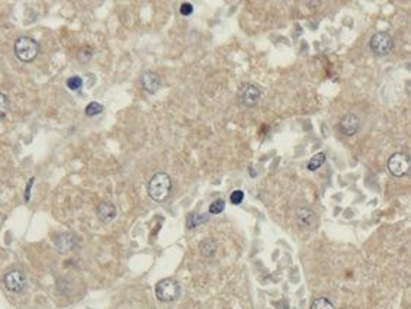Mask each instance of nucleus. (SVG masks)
Returning a JSON list of instances; mask_svg holds the SVG:
<instances>
[{
  "label": "nucleus",
  "instance_id": "1",
  "mask_svg": "<svg viewBox=\"0 0 411 309\" xmlns=\"http://www.w3.org/2000/svg\"><path fill=\"white\" fill-rule=\"evenodd\" d=\"M172 190V178L167 173H156L153 177L150 178L148 186H147V192L148 196L151 197L156 202H163L166 200Z\"/></svg>",
  "mask_w": 411,
  "mask_h": 309
},
{
  "label": "nucleus",
  "instance_id": "2",
  "mask_svg": "<svg viewBox=\"0 0 411 309\" xmlns=\"http://www.w3.org/2000/svg\"><path fill=\"white\" fill-rule=\"evenodd\" d=\"M39 45L35 39L29 37H20L16 39L15 42V54L23 63H29L32 60H35V57L38 56Z\"/></svg>",
  "mask_w": 411,
  "mask_h": 309
},
{
  "label": "nucleus",
  "instance_id": "3",
  "mask_svg": "<svg viewBox=\"0 0 411 309\" xmlns=\"http://www.w3.org/2000/svg\"><path fill=\"white\" fill-rule=\"evenodd\" d=\"M156 296L162 302H173L181 296V285L174 279H163L156 285Z\"/></svg>",
  "mask_w": 411,
  "mask_h": 309
},
{
  "label": "nucleus",
  "instance_id": "4",
  "mask_svg": "<svg viewBox=\"0 0 411 309\" xmlns=\"http://www.w3.org/2000/svg\"><path fill=\"white\" fill-rule=\"evenodd\" d=\"M369 48L376 57L388 56L394 48V41L390 34L387 32H376L371 37Z\"/></svg>",
  "mask_w": 411,
  "mask_h": 309
},
{
  "label": "nucleus",
  "instance_id": "5",
  "mask_svg": "<svg viewBox=\"0 0 411 309\" xmlns=\"http://www.w3.org/2000/svg\"><path fill=\"white\" fill-rule=\"evenodd\" d=\"M387 166L394 177H404L410 171V156L404 152H395L390 157Z\"/></svg>",
  "mask_w": 411,
  "mask_h": 309
},
{
  "label": "nucleus",
  "instance_id": "6",
  "mask_svg": "<svg viewBox=\"0 0 411 309\" xmlns=\"http://www.w3.org/2000/svg\"><path fill=\"white\" fill-rule=\"evenodd\" d=\"M262 97V92L256 85H251V83H247V85L241 86V89L239 90V100L243 106L246 108H253L256 106Z\"/></svg>",
  "mask_w": 411,
  "mask_h": 309
},
{
  "label": "nucleus",
  "instance_id": "7",
  "mask_svg": "<svg viewBox=\"0 0 411 309\" xmlns=\"http://www.w3.org/2000/svg\"><path fill=\"white\" fill-rule=\"evenodd\" d=\"M339 130L344 137H353L361 130V121L354 113H346L339 122Z\"/></svg>",
  "mask_w": 411,
  "mask_h": 309
},
{
  "label": "nucleus",
  "instance_id": "8",
  "mask_svg": "<svg viewBox=\"0 0 411 309\" xmlns=\"http://www.w3.org/2000/svg\"><path fill=\"white\" fill-rule=\"evenodd\" d=\"M5 286L6 289L10 292H15V293H19L25 289V285H27V279H25V274L20 272V270H12L6 276H5Z\"/></svg>",
  "mask_w": 411,
  "mask_h": 309
},
{
  "label": "nucleus",
  "instance_id": "9",
  "mask_svg": "<svg viewBox=\"0 0 411 309\" xmlns=\"http://www.w3.org/2000/svg\"><path fill=\"white\" fill-rule=\"evenodd\" d=\"M141 86L143 89L147 92V93H156L160 86H162V79L160 75L154 71H145L143 75H141Z\"/></svg>",
  "mask_w": 411,
  "mask_h": 309
},
{
  "label": "nucleus",
  "instance_id": "10",
  "mask_svg": "<svg viewBox=\"0 0 411 309\" xmlns=\"http://www.w3.org/2000/svg\"><path fill=\"white\" fill-rule=\"evenodd\" d=\"M297 222L301 228H313L317 224L316 212L310 208H299L297 211Z\"/></svg>",
  "mask_w": 411,
  "mask_h": 309
},
{
  "label": "nucleus",
  "instance_id": "11",
  "mask_svg": "<svg viewBox=\"0 0 411 309\" xmlns=\"http://www.w3.org/2000/svg\"><path fill=\"white\" fill-rule=\"evenodd\" d=\"M96 215L102 222H111L116 216V208L111 202H102L96 209Z\"/></svg>",
  "mask_w": 411,
  "mask_h": 309
},
{
  "label": "nucleus",
  "instance_id": "12",
  "mask_svg": "<svg viewBox=\"0 0 411 309\" xmlns=\"http://www.w3.org/2000/svg\"><path fill=\"white\" fill-rule=\"evenodd\" d=\"M73 245H74V240H73V237H71V235H68V234L58 235L57 240H56V247H57L61 253L71 250V248H73Z\"/></svg>",
  "mask_w": 411,
  "mask_h": 309
},
{
  "label": "nucleus",
  "instance_id": "13",
  "mask_svg": "<svg viewBox=\"0 0 411 309\" xmlns=\"http://www.w3.org/2000/svg\"><path fill=\"white\" fill-rule=\"evenodd\" d=\"M208 218H210V216L207 215V214H196V212H193V214H191V215L188 216L186 226H188L189 229H193V228L199 226L201 224H205V222L208 221Z\"/></svg>",
  "mask_w": 411,
  "mask_h": 309
},
{
  "label": "nucleus",
  "instance_id": "14",
  "mask_svg": "<svg viewBox=\"0 0 411 309\" xmlns=\"http://www.w3.org/2000/svg\"><path fill=\"white\" fill-rule=\"evenodd\" d=\"M325 163V154L324 152H317L316 156L313 157V159L308 161V164H306V169L310 170V171H317V170L320 169L323 164Z\"/></svg>",
  "mask_w": 411,
  "mask_h": 309
},
{
  "label": "nucleus",
  "instance_id": "15",
  "mask_svg": "<svg viewBox=\"0 0 411 309\" xmlns=\"http://www.w3.org/2000/svg\"><path fill=\"white\" fill-rule=\"evenodd\" d=\"M199 250H201L202 255H205V257H211V255H214V254H215V250H217V244L214 243L212 240H210V238H207V240H203V241L199 244Z\"/></svg>",
  "mask_w": 411,
  "mask_h": 309
},
{
  "label": "nucleus",
  "instance_id": "16",
  "mask_svg": "<svg viewBox=\"0 0 411 309\" xmlns=\"http://www.w3.org/2000/svg\"><path fill=\"white\" fill-rule=\"evenodd\" d=\"M311 309H336L335 305L327 299V298H317L313 305H311Z\"/></svg>",
  "mask_w": 411,
  "mask_h": 309
},
{
  "label": "nucleus",
  "instance_id": "17",
  "mask_svg": "<svg viewBox=\"0 0 411 309\" xmlns=\"http://www.w3.org/2000/svg\"><path fill=\"white\" fill-rule=\"evenodd\" d=\"M102 111H104V106L97 102H90L85 108V113H86L87 116H96V115L102 113Z\"/></svg>",
  "mask_w": 411,
  "mask_h": 309
},
{
  "label": "nucleus",
  "instance_id": "18",
  "mask_svg": "<svg viewBox=\"0 0 411 309\" xmlns=\"http://www.w3.org/2000/svg\"><path fill=\"white\" fill-rule=\"evenodd\" d=\"M224 208H225L224 199H217V200H214V202L210 205V214H212V215H218V214H221V212L224 211Z\"/></svg>",
  "mask_w": 411,
  "mask_h": 309
},
{
  "label": "nucleus",
  "instance_id": "19",
  "mask_svg": "<svg viewBox=\"0 0 411 309\" xmlns=\"http://www.w3.org/2000/svg\"><path fill=\"white\" fill-rule=\"evenodd\" d=\"M9 112V99L8 96L0 93V119H3Z\"/></svg>",
  "mask_w": 411,
  "mask_h": 309
},
{
  "label": "nucleus",
  "instance_id": "20",
  "mask_svg": "<svg viewBox=\"0 0 411 309\" xmlns=\"http://www.w3.org/2000/svg\"><path fill=\"white\" fill-rule=\"evenodd\" d=\"M82 86H83V80H82V77H79V75H73V77H70L67 80V87L70 90H73V92L80 90Z\"/></svg>",
  "mask_w": 411,
  "mask_h": 309
},
{
  "label": "nucleus",
  "instance_id": "21",
  "mask_svg": "<svg viewBox=\"0 0 411 309\" xmlns=\"http://www.w3.org/2000/svg\"><path fill=\"white\" fill-rule=\"evenodd\" d=\"M243 199H244V192L243 190H234L231 193V196H229V200H231L233 205H240L243 202Z\"/></svg>",
  "mask_w": 411,
  "mask_h": 309
},
{
  "label": "nucleus",
  "instance_id": "22",
  "mask_svg": "<svg viewBox=\"0 0 411 309\" xmlns=\"http://www.w3.org/2000/svg\"><path fill=\"white\" fill-rule=\"evenodd\" d=\"M192 13H193V6H192V3L185 2V3L181 5V15H183V16H189Z\"/></svg>",
  "mask_w": 411,
  "mask_h": 309
}]
</instances>
